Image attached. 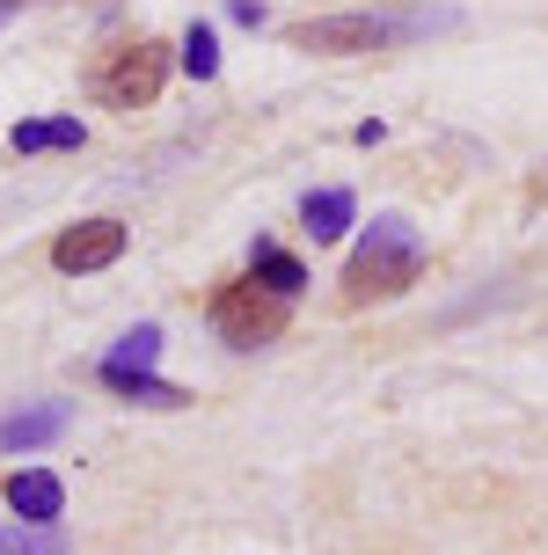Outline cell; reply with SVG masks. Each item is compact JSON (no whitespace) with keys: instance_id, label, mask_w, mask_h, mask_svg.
I'll return each mask as SVG.
<instances>
[{"instance_id":"6da1fadb","label":"cell","mask_w":548,"mask_h":555,"mask_svg":"<svg viewBox=\"0 0 548 555\" xmlns=\"http://www.w3.org/2000/svg\"><path fill=\"white\" fill-rule=\"evenodd\" d=\"M461 29V8H344V15H307L285 29L293 52L352 59V52H387V44H424Z\"/></svg>"},{"instance_id":"7a4b0ae2","label":"cell","mask_w":548,"mask_h":555,"mask_svg":"<svg viewBox=\"0 0 548 555\" xmlns=\"http://www.w3.org/2000/svg\"><path fill=\"white\" fill-rule=\"evenodd\" d=\"M424 278V242L403 212H381V220L358 234L352 263H344V307H366V300H395Z\"/></svg>"},{"instance_id":"3957f363","label":"cell","mask_w":548,"mask_h":555,"mask_svg":"<svg viewBox=\"0 0 548 555\" xmlns=\"http://www.w3.org/2000/svg\"><path fill=\"white\" fill-rule=\"evenodd\" d=\"M168 66H176V52H168L162 37H132V44L103 52V66L88 74V95H95L103 111H146L168 88Z\"/></svg>"},{"instance_id":"277c9868","label":"cell","mask_w":548,"mask_h":555,"mask_svg":"<svg viewBox=\"0 0 548 555\" xmlns=\"http://www.w3.org/2000/svg\"><path fill=\"white\" fill-rule=\"evenodd\" d=\"M285 314H293V300L264 293L256 278H227V285L213 293V336H219V344H234V351L271 344V336L285 330Z\"/></svg>"},{"instance_id":"5b68a950","label":"cell","mask_w":548,"mask_h":555,"mask_svg":"<svg viewBox=\"0 0 548 555\" xmlns=\"http://www.w3.org/2000/svg\"><path fill=\"white\" fill-rule=\"evenodd\" d=\"M125 256V220H81V227H66L52 242V263L66 278H88V271H110Z\"/></svg>"},{"instance_id":"8992f818","label":"cell","mask_w":548,"mask_h":555,"mask_svg":"<svg viewBox=\"0 0 548 555\" xmlns=\"http://www.w3.org/2000/svg\"><path fill=\"white\" fill-rule=\"evenodd\" d=\"M66 424H74V410H66V402H29V410H8V416H0V446H8V453H37V446L66 439Z\"/></svg>"},{"instance_id":"52a82bcc","label":"cell","mask_w":548,"mask_h":555,"mask_svg":"<svg viewBox=\"0 0 548 555\" xmlns=\"http://www.w3.org/2000/svg\"><path fill=\"white\" fill-rule=\"evenodd\" d=\"M8 504H15V519L23 527H59V512H66V482L52 468H23L8 482Z\"/></svg>"},{"instance_id":"ba28073f","label":"cell","mask_w":548,"mask_h":555,"mask_svg":"<svg viewBox=\"0 0 548 555\" xmlns=\"http://www.w3.org/2000/svg\"><path fill=\"white\" fill-rule=\"evenodd\" d=\"M95 380H103L110 395L139 402V410H183V402H191V395L176 388V380H162V373H117V365H95Z\"/></svg>"},{"instance_id":"9c48e42d","label":"cell","mask_w":548,"mask_h":555,"mask_svg":"<svg viewBox=\"0 0 548 555\" xmlns=\"http://www.w3.org/2000/svg\"><path fill=\"white\" fill-rule=\"evenodd\" d=\"M248 278L264 285V293H278V300H301L307 293V263L293 249H278V242H256V256H248Z\"/></svg>"},{"instance_id":"30bf717a","label":"cell","mask_w":548,"mask_h":555,"mask_svg":"<svg viewBox=\"0 0 548 555\" xmlns=\"http://www.w3.org/2000/svg\"><path fill=\"white\" fill-rule=\"evenodd\" d=\"M301 227L315 234V242L352 234V227H358V197H352V191H307V197H301Z\"/></svg>"},{"instance_id":"8fae6325","label":"cell","mask_w":548,"mask_h":555,"mask_svg":"<svg viewBox=\"0 0 548 555\" xmlns=\"http://www.w3.org/2000/svg\"><path fill=\"white\" fill-rule=\"evenodd\" d=\"M81 117H23L15 132H8V146L15 154H66V146H81Z\"/></svg>"},{"instance_id":"7c38bea8","label":"cell","mask_w":548,"mask_h":555,"mask_svg":"<svg viewBox=\"0 0 548 555\" xmlns=\"http://www.w3.org/2000/svg\"><path fill=\"white\" fill-rule=\"evenodd\" d=\"M103 365H117V373H154L162 365V322H132V330L110 344Z\"/></svg>"},{"instance_id":"4fadbf2b","label":"cell","mask_w":548,"mask_h":555,"mask_svg":"<svg viewBox=\"0 0 548 555\" xmlns=\"http://www.w3.org/2000/svg\"><path fill=\"white\" fill-rule=\"evenodd\" d=\"M176 66H183L191 81H213V74H219V37H213V23H191V29H183Z\"/></svg>"},{"instance_id":"5bb4252c","label":"cell","mask_w":548,"mask_h":555,"mask_svg":"<svg viewBox=\"0 0 548 555\" xmlns=\"http://www.w3.org/2000/svg\"><path fill=\"white\" fill-rule=\"evenodd\" d=\"M0 555H74V541L59 527H23L15 519V527H0Z\"/></svg>"},{"instance_id":"9a60e30c","label":"cell","mask_w":548,"mask_h":555,"mask_svg":"<svg viewBox=\"0 0 548 555\" xmlns=\"http://www.w3.org/2000/svg\"><path fill=\"white\" fill-rule=\"evenodd\" d=\"M227 15H234V23H248V29H256V23H264V0H227Z\"/></svg>"},{"instance_id":"2e32d148","label":"cell","mask_w":548,"mask_h":555,"mask_svg":"<svg viewBox=\"0 0 548 555\" xmlns=\"http://www.w3.org/2000/svg\"><path fill=\"white\" fill-rule=\"evenodd\" d=\"M0 8H8V15H15V8H37V0H0Z\"/></svg>"},{"instance_id":"e0dca14e","label":"cell","mask_w":548,"mask_h":555,"mask_svg":"<svg viewBox=\"0 0 548 555\" xmlns=\"http://www.w3.org/2000/svg\"><path fill=\"white\" fill-rule=\"evenodd\" d=\"M0 23H8V8H0Z\"/></svg>"}]
</instances>
